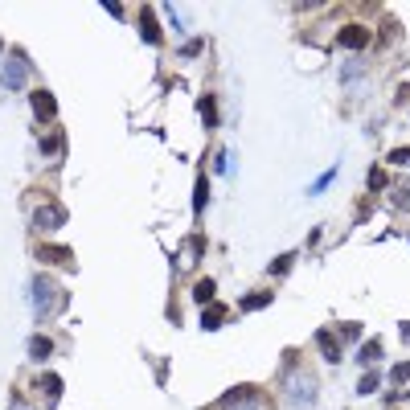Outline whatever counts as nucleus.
Wrapping results in <instances>:
<instances>
[{"label": "nucleus", "mask_w": 410, "mask_h": 410, "mask_svg": "<svg viewBox=\"0 0 410 410\" xmlns=\"http://www.w3.org/2000/svg\"><path fill=\"white\" fill-rule=\"evenodd\" d=\"M283 390H287V402H292L296 410L316 407V398H320L316 378H312L308 370H296V357H287V370H283Z\"/></svg>", "instance_id": "1"}, {"label": "nucleus", "mask_w": 410, "mask_h": 410, "mask_svg": "<svg viewBox=\"0 0 410 410\" xmlns=\"http://www.w3.org/2000/svg\"><path fill=\"white\" fill-rule=\"evenodd\" d=\"M29 287H33L29 296H33V316H37V320H49V316H57V312L66 308V292H62L49 275H37Z\"/></svg>", "instance_id": "2"}, {"label": "nucleus", "mask_w": 410, "mask_h": 410, "mask_svg": "<svg viewBox=\"0 0 410 410\" xmlns=\"http://www.w3.org/2000/svg\"><path fill=\"white\" fill-rule=\"evenodd\" d=\"M370 41H374V33H370V25H361V21H349V25H341L337 29V45L341 49H370Z\"/></svg>", "instance_id": "3"}, {"label": "nucleus", "mask_w": 410, "mask_h": 410, "mask_svg": "<svg viewBox=\"0 0 410 410\" xmlns=\"http://www.w3.org/2000/svg\"><path fill=\"white\" fill-rule=\"evenodd\" d=\"M218 407H222V410H259V407H263V398H259L255 386H238V390H230Z\"/></svg>", "instance_id": "4"}, {"label": "nucleus", "mask_w": 410, "mask_h": 410, "mask_svg": "<svg viewBox=\"0 0 410 410\" xmlns=\"http://www.w3.org/2000/svg\"><path fill=\"white\" fill-rule=\"evenodd\" d=\"M33 226H37V230H57V226H66V205H57V201L37 205V209H33Z\"/></svg>", "instance_id": "5"}, {"label": "nucleus", "mask_w": 410, "mask_h": 410, "mask_svg": "<svg viewBox=\"0 0 410 410\" xmlns=\"http://www.w3.org/2000/svg\"><path fill=\"white\" fill-rule=\"evenodd\" d=\"M33 255H37V263H49V267H66V271H74V251H70V246H49V242H41Z\"/></svg>", "instance_id": "6"}, {"label": "nucleus", "mask_w": 410, "mask_h": 410, "mask_svg": "<svg viewBox=\"0 0 410 410\" xmlns=\"http://www.w3.org/2000/svg\"><path fill=\"white\" fill-rule=\"evenodd\" d=\"M25 74H29V62H25L21 53H12V57L4 62V70H0V82H4L8 90H21V86H25Z\"/></svg>", "instance_id": "7"}, {"label": "nucleus", "mask_w": 410, "mask_h": 410, "mask_svg": "<svg viewBox=\"0 0 410 410\" xmlns=\"http://www.w3.org/2000/svg\"><path fill=\"white\" fill-rule=\"evenodd\" d=\"M316 349H320L324 361H333V366H341V357H345V353H341V341L333 337V329H320V333H316Z\"/></svg>", "instance_id": "8"}, {"label": "nucleus", "mask_w": 410, "mask_h": 410, "mask_svg": "<svg viewBox=\"0 0 410 410\" xmlns=\"http://www.w3.org/2000/svg\"><path fill=\"white\" fill-rule=\"evenodd\" d=\"M29 103H33L37 119H53V115H57V103H53V94H49V90H33V94H29Z\"/></svg>", "instance_id": "9"}, {"label": "nucleus", "mask_w": 410, "mask_h": 410, "mask_svg": "<svg viewBox=\"0 0 410 410\" xmlns=\"http://www.w3.org/2000/svg\"><path fill=\"white\" fill-rule=\"evenodd\" d=\"M140 33H144V41H148V45H160V41H164V33H160V25H156L152 8H144V12H140Z\"/></svg>", "instance_id": "10"}, {"label": "nucleus", "mask_w": 410, "mask_h": 410, "mask_svg": "<svg viewBox=\"0 0 410 410\" xmlns=\"http://www.w3.org/2000/svg\"><path fill=\"white\" fill-rule=\"evenodd\" d=\"M37 386L45 390V407H57V402H62V378H57V374H41Z\"/></svg>", "instance_id": "11"}, {"label": "nucleus", "mask_w": 410, "mask_h": 410, "mask_svg": "<svg viewBox=\"0 0 410 410\" xmlns=\"http://www.w3.org/2000/svg\"><path fill=\"white\" fill-rule=\"evenodd\" d=\"M226 316H230V308H226V304H209V308L201 312V329H209V333H214V329H222V324H226Z\"/></svg>", "instance_id": "12"}, {"label": "nucleus", "mask_w": 410, "mask_h": 410, "mask_svg": "<svg viewBox=\"0 0 410 410\" xmlns=\"http://www.w3.org/2000/svg\"><path fill=\"white\" fill-rule=\"evenodd\" d=\"M29 357H33V361H45V357H53V337H45V333L29 337Z\"/></svg>", "instance_id": "13"}, {"label": "nucleus", "mask_w": 410, "mask_h": 410, "mask_svg": "<svg viewBox=\"0 0 410 410\" xmlns=\"http://www.w3.org/2000/svg\"><path fill=\"white\" fill-rule=\"evenodd\" d=\"M62 144H66V136L53 127L49 136H41V156H45V160H57V156H62Z\"/></svg>", "instance_id": "14"}, {"label": "nucleus", "mask_w": 410, "mask_h": 410, "mask_svg": "<svg viewBox=\"0 0 410 410\" xmlns=\"http://www.w3.org/2000/svg\"><path fill=\"white\" fill-rule=\"evenodd\" d=\"M214 296H218V283H214V279H209V275H205V279H197V283H193V300H197V304H201V308H205V304H214Z\"/></svg>", "instance_id": "15"}, {"label": "nucleus", "mask_w": 410, "mask_h": 410, "mask_svg": "<svg viewBox=\"0 0 410 410\" xmlns=\"http://www.w3.org/2000/svg\"><path fill=\"white\" fill-rule=\"evenodd\" d=\"M271 300H275V296H271V287H267V292H251V296H242L238 308H242V312H259V308H267Z\"/></svg>", "instance_id": "16"}, {"label": "nucleus", "mask_w": 410, "mask_h": 410, "mask_svg": "<svg viewBox=\"0 0 410 410\" xmlns=\"http://www.w3.org/2000/svg\"><path fill=\"white\" fill-rule=\"evenodd\" d=\"M205 201H209V181H205V172H201V177H197V185H193V218H201Z\"/></svg>", "instance_id": "17"}, {"label": "nucleus", "mask_w": 410, "mask_h": 410, "mask_svg": "<svg viewBox=\"0 0 410 410\" xmlns=\"http://www.w3.org/2000/svg\"><path fill=\"white\" fill-rule=\"evenodd\" d=\"M357 361L361 366H374V361H382V341L374 337V341H366L361 349H357Z\"/></svg>", "instance_id": "18"}, {"label": "nucleus", "mask_w": 410, "mask_h": 410, "mask_svg": "<svg viewBox=\"0 0 410 410\" xmlns=\"http://www.w3.org/2000/svg\"><path fill=\"white\" fill-rule=\"evenodd\" d=\"M201 119H205V127H218V99L214 94L201 99Z\"/></svg>", "instance_id": "19"}, {"label": "nucleus", "mask_w": 410, "mask_h": 410, "mask_svg": "<svg viewBox=\"0 0 410 410\" xmlns=\"http://www.w3.org/2000/svg\"><path fill=\"white\" fill-rule=\"evenodd\" d=\"M366 185H370V193H378V189H386L390 185V172L378 164V168H370V177H366Z\"/></svg>", "instance_id": "20"}, {"label": "nucleus", "mask_w": 410, "mask_h": 410, "mask_svg": "<svg viewBox=\"0 0 410 410\" xmlns=\"http://www.w3.org/2000/svg\"><path fill=\"white\" fill-rule=\"evenodd\" d=\"M390 382H394V386H402V382H410V361H398V366L390 370Z\"/></svg>", "instance_id": "21"}, {"label": "nucleus", "mask_w": 410, "mask_h": 410, "mask_svg": "<svg viewBox=\"0 0 410 410\" xmlns=\"http://www.w3.org/2000/svg\"><path fill=\"white\" fill-rule=\"evenodd\" d=\"M378 386H382V382H378V374H366V378H361V382H357V394H361V398H366V394H374V390H378Z\"/></svg>", "instance_id": "22"}, {"label": "nucleus", "mask_w": 410, "mask_h": 410, "mask_svg": "<svg viewBox=\"0 0 410 410\" xmlns=\"http://www.w3.org/2000/svg\"><path fill=\"white\" fill-rule=\"evenodd\" d=\"M333 181H337V168H329V172H324V177H320V181H316V185H312V189H308V193H312V197H316V193H324V189H329V185H333Z\"/></svg>", "instance_id": "23"}, {"label": "nucleus", "mask_w": 410, "mask_h": 410, "mask_svg": "<svg viewBox=\"0 0 410 410\" xmlns=\"http://www.w3.org/2000/svg\"><path fill=\"white\" fill-rule=\"evenodd\" d=\"M292 263H296V255H283V259H275V263H271V275H287V271H292Z\"/></svg>", "instance_id": "24"}, {"label": "nucleus", "mask_w": 410, "mask_h": 410, "mask_svg": "<svg viewBox=\"0 0 410 410\" xmlns=\"http://www.w3.org/2000/svg\"><path fill=\"white\" fill-rule=\"evenodd\" d=\"M386 160H390V164H410V148H407V144H402V148H394Z\"/></svg>", "instance_id": "25"}, {"label": "nucleus", "mask_w": 410, "mask_h": 410, "mask_svg": "<svg viewBox=\"0 0 410 410\" xmlns=\"http://www.w3.org/2000/svg\"><path fill=\"white\" fill-rule=\"evenodd\" d=\"M341 337H345V341H357V337H361V324H341Z\"/></svg>", "instance_id": "26"}, {"label": "nucleus", "mask_w": 410, "mask_h": 410, "mask_svg": "<svg viewBox=\"0 0 410 410\" xmlns=\"http://www.w3.org/2000/svg\"><path fill=\"white\" fill-rule=\"evenodd\" d=\"M398 337H402V341H407V345H410V320H402V329H398Z\"/></svg>", "instance_id": "27"}, {"label": "nucleus", "mask_w": 410, "mask_h": 410, "mask_svg": "<svg viewBox=\"0 0 410 410\" xmlns=\"http://www.w3.org/2000/svg\"><path fill=\"white\" fill-rule=\"evenodd\" d=\"M12 410H33V407H25V402H21V398H12Z\"/></svg>", "instance_id": "28"}, {"label": "nucleus", "mask_w": 410, "mask_h": 410, "mask_svg": "<svg viewBox=\"0 0 410 410\" xmlns=\"http://www.w3.org/2000/svg\"><path fill=\"white\" fill-rule=\"evenodd\" d=\"M0 49H4V41H0Z\"/></svg>", "instance_id": "29"}]
</instances>
